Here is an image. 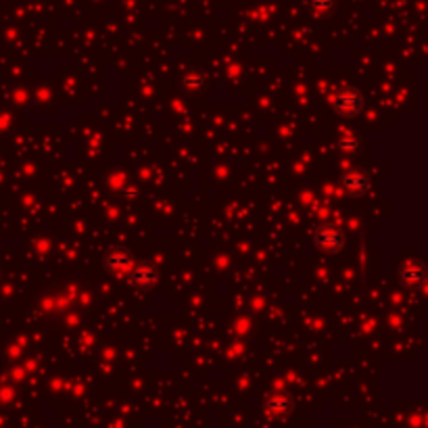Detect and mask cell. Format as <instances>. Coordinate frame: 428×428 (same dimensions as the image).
Listing matches in <instances>:
<instances>
[{"label":"cell","instance_id":"obj_1","mask_svg":"<svg viewBox=\"0 0 428 428\" xmlns=\"http://www.w3.org/2000/svg\"><path fill=\"white\" fill-rule=\"evenodd\" d=\"M359 107H362V99H359V94L353 92V90H343V92L336 97V109H338L341 113H345V115L357 113Z\"/></svg>","mask_w":428,"mask_h":428},{"label":"cell","instance_id":"obj_2","mask_svg":"<svg viewBox=\"0 0 428 428\" xmlns=\"http://www.w3.org/2000/svg\"><path fill=\"white\" fill-rule=\"evenodd\" d=\"M341 241H343V236H341V232H336L334 228H322V230H318V245H320L322 249H326V251L338 249V247H341Z\"/></svg>","mask_w":428,"mask_h":428}]
</instances>
